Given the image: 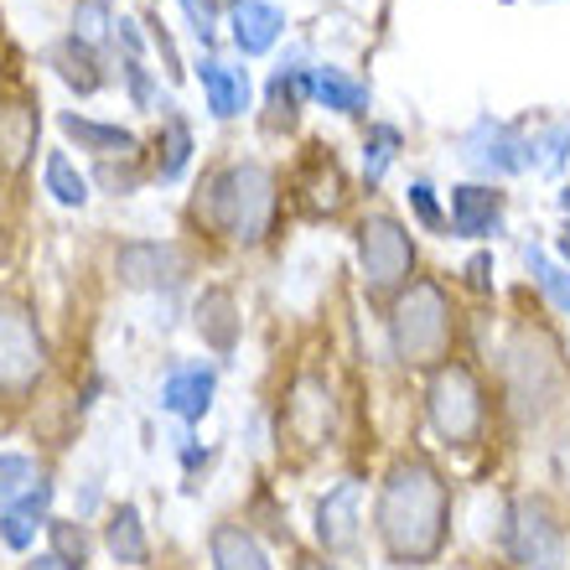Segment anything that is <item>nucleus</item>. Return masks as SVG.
<instances>
[{
  "mask_svg": "<svg viewBox=\"0 0 570 570\" xmlns=\"http://www.w3.org/2000/svg\"><path fill=\"white\" fill-rule=\"evenodd\" d=\"M374 544L394 570H425L451 544V482L425 451H400L374 493Z\"/></svg>",
  "mask_w": 570,
  "mask_h": 570,
  "instance_id": "f257e3e1",
  "label": "nucleus"
},
{
  "mask_svg": "<svg viewBox=\"0 0 570 570\" xmlns=\"http://www.w3.org/2000/svg\"><path fill=\"white\" fill-rule=\"evenodd\" d=\"M390 353L410 374H435L441 363L456 358V306L435 275L410 281L390 301Z\"/></svg>",
  "mask_w": 570,
  "mask_h": 570,
  "instance_id": "f03ea898",
  "label": "nucleus"
},
{
  "mask_svg": "<svg viewBox=\"0 0 570 570\" xmlns=\"http://www.w3.org/2000/svg\"><path fill=\"white\" fill-rule=\"evenodd\" d=\"M197 213L208 218L224 239L234 244H265L275 228V213H281V187H275V171L259 161H234L224 166L218 177L208 181V193L197 203Z\"/></svg>",
  "mask_w": 570,
  "mask_h": 570,
  "instance_id": "7ed1b4c3",
  "label": "nucleus"
},
{
  "mask_svg": "<svg viewBox=\"0 0 570 570\" xmlns=\"http://www.w3.org/2000/svg\"><path fill=\"white\" fill-rule=\"evenodd\" d=\"M566 390V353L544 327L524 322L503 343V394L519 421H540Z\"/></svg>",
  "mask_w": 570,
  "mask_h": 570,
  "instance_id": "20e7f679",
  "label": "nucleus"
},
{
  "mask_svg": "<svg viewBox=\"0 0 570 570\" xmlns=\"http://www.w3.org/2000/svg\"><path fill=\"white\" fill-rule=\"evenodd\" d=\"M488 384L466 358L441 363L435 374H425V421H431L435 441L456 451H472L488 435Z\"/></svg>",
  "mask_w": 570,
  "mask_h": 570,
  "instance_id": "39448f33",
  "label": "nucleus"
},
{
  "mask_svg": "<svg viewBox=\"0 0 570 570\" xmlns=\"http://www.w3.org/2000/svg\"><path fill=\"white\" fill-rule=\"evenodd\" d=\"M47 332L37 322V306L16 291H0V400L21 405L42 390L47 379Z\"/></svg>",
  "mask_w": 570,
  "mask_h": 570,
  "instance_id": "423d86ee",
  "label": "nucleus"
},
{
  "mask_svg": "<svg viewBox=\"0 0 570 570\" xmlns=\"http://www.w3.org/2000/svg\"><path fill=\"white\" fill-rule=\"evenodd\" d=\"M358 271L374 301H394L415 281V239L394 213H368L358 224Z\"/></svg>",
  "mask_w": 570,
  "mask_h": 570,
  "instance_id": "0eeeda50",
  "label": "nucleus"
},
{
  "mask_svg": "<svg viewBox=\"0 0 570 570\" xmlns=\"http://www.w3.org/2000/svg\"><path fill=\"white\" fill-rule=\"evenodd\" d=\"M509 556L519 570H566V524L544 498H519L509 509Z\"/></svg>",
  "mask_w": 570,
  "mask_h": 570,
  "instance_id": "6e6552de",
  "label": "nucleus"
},
{
  "mask_svg": "<svg viewBox=\"0 0 570 570\" xmlns=\"http://www.w3.org/2000/svg\"><path fill=\"white\" fill-rule=\"evenodd\" d=\"M281 431L296 441L301 451H322L337 431V400H332V384L322 374H301L291 390H285V410H281Z\"/></svg>",
  "mask_w": 570,
  "mask_h": 570,
  "instance_id": "1a4fd4ad",
  "label": "nucleus"
},
{
  "mask_svg": "<svg viewBox=\"0 0 570 570\" xmlns=\"http://www.w3.org/2000/svg\"><path fill=\"white\" fill-rule=\"evenodd\" d=\"M358 529H363V482H337L322 503H316V544L322 556H353L358 550Z\"/></svg>",
  "mask_w": 570,
  "mask_h": 570,
  "instance_id": "9d476101",
  "label": "nucleus"
},
{
  "mask_svg": "<svg viewBox=\"0 0 570 570\" xmlns=\"http://www.w3.org/2000/svg\"><path fill=\"white\" fill-rule=\"evenodd\" d=\"M115 271H120V285L130 291H171L181 281V249L177 244H161V239H136V244H120L115 255Z\"/></svg>",
  "mask_w": 570,
  "mask_h": 570,
  "instance_id": "9b49d317",
  "label": "nucleus"
},
{
  "mask_svg": "<svg viewBox=\"0 0 570 570\" xmlns=\"http://www.w3.org/2000/svg\"><path fill=\"white\" fill-rule=\"evenodd\" d=\"M37 136H42V115L21 94H0V177L27 171L37 156Z\"/></svg>",
  "mask_w": 570,
  "mask_h": 570,
  "instance_id": "f8f14e48",
  "label": "nucleus"
},
{
  "mask_svg": "<svg viewBox=\"0 0 570 570\" xmlns=\"http://www.w3.org/2000/svg\"><path fill=\"white\" fill-rule=\"evenodd\" d=\"M193 327L203 337V347H213L218 358H228L239 347V332H244V316H239V301L228 285H203V296L193 306Z\"/></svg>",
  "mask_w": 570,
  "mask_h": 570,
  "instance_id": "ddd939ff",
  "label": "nucleus"
},
{
  "mask_svg": "<svg viewBox=\"0 0 570 570\" xmlns=\"http://www.w3.org/2000/svg\"><path fill=\"white\" fill-rule=\"evenodd\" d=\"M213 394H218V368H208V363H187V368H171L161 379V410H171L187 425H197L208 415Z\"/></svg>",
  "mask_w": 570,
  "mask_h": 570,
  "instance_id": "4468645a",
  "label": "nucleus"
},
{
  "mask_svg": "<svg viewBox=\"0 0 570 570\" xmlns=\"http://www.w3.org/2000/svg\"><path fill=\"white\" fill-rule=\"evenodd\" d=\"M208 566L213 570H275L271 550L259 544L255 529L234 524V519H224V524L208 529Z\"/></svg>",
  "mask_w": 570,
  "mask_h": 570,
  "instance_id": "2eb2a0df",
  "label": "nucleus"
},
{
  "mask_svg": "<svg viewBox=\"0 0 570 570\" xmlns=\"http://www.w3.org/2000/svg\"><path fill=\"white\" fill-rule=\"evenodd\" d=\"M503 218V193L493 187H478V181H466V187H451V234L456 239H488Z\"/></svg>",
  "mask_w": 570,
  "mask_h": 570,
  "instance_id": "dca6fc26",
  "label": "nucleus"
},
{
  "mask_svg": "<svg viewBox=\"0 0 570 570\" xmlns=\"http://www.w3.org/2000/svg\"><path fill=\"white\" fill-rule=\"evenodd\" d=\"M228 27H234V47H239L244 58H259V52H271V47L281 42L285 16L275 11L271 0H239V6L228 11Z\"/></svg>",
  "mask_w": 570,
  "mask_h": 570,
  "instance_id": "f3484780",
  "label": "nucleus"
},
{
  "mask_svg": "<svg viewBox=\"0 0 570 570\" xmlns=\"http://www.w3.org/2000/svg\"><path fill=\"white\" fill-rule=\"evenodd\" d=\"M105 550L115 566L140 570L150 560V540H146V519H140L136 503H115L105 524Z\"/></svg>",
  "mask_w": 570,
  "mask_h": 570,
  "instance_id": "a211bd4d",
  "label": "nucleus"
},
{
  "mask_svg": "<svg viewBox=\"0 0 570 570\" xmlns=\"http://www.w3.org/2000/svg\"><path fill=\"white\" fill-rule=\"evenodd\" d=\"M472 166L482 171H498V177H509V171H524L529 166V140H519L509 125H478V136H472Z\"/></svg>",
  "mask_w": 570,
  "mask_h": 570,
  "instance_id": "6ab92c4d",
  "label": "nucleus"
},
{
  "mask_svg": "<svg viewBox=\"0 0 570 570\" xmlns=\"http://www.w3.org/2000/svg\"><path fill=\"white\" fill-rule=\"evenodd\" d=\"M197 78H203L208 109L218 115V120H234V115H244V109H249V78H244L239 68H228V62L208 58L203 68H197Z\"/></svg>",
  "mask_w": 570,
  "mask_h": 570,
  "instance_id": "aec40b11",
  "label": "nucleus"
},
{
  "mask_svg": "<svg viewBox=\"0 0 570 570\" xmlns=\"http://www.w3.org/2000/svg\"><path fill=\"white\" fill-rule=\"evenodd\" d=\"M52 68H58V78L78 94H99V83H105V73H99V52H94V42L89 37H78V31L52 47Z\"/></svg>",
  "mask_w": 570,
  "mask_h": 570,
  "instance_id": "412c9836",
  "label": "nucleus"
},
{
  "mask_svg": "<svg viewBox=\"0 0 570 570\" xmlns=\"http://www.w3.org/2000/svg\"><path fill=\"white\" fill-rule=\"evenodd\" d=\"M62 136L78 140V150H94V156H136L140 140L125 130V125H99V120H83V115H62Z\"/></svg>",
  "mask_w": 570,
  "mask_h": 570,
  "instance_id": "4be33fe9",
  "label": "nucleus"
},
{
  "mask_svg": "<svg viewBox=\"0 0 570 570\" xmlns=\"http://www.w3.org/2000/svg\"><path fill=\"white\" fill-rule=\"evenodd\" d=\"M42 181H47V193L58 197L62 208H83V203H89V177L73 166V156H68V150H47Z\"/></svg>",
  "mask_w": 570,
  "mask_h": 570,
  "instance_id": "5701e85b",
  "label": "nucleus"
},
{
  "mask_svg": "<svg viewBox=\"0 0 570 570\" xmlns=\"http://www.w3.org/2000/svg\"><path fill=\"white\" fill-rule=\"evenodd\" d=\"M312 94L327 109H337V115H368V89L353 83V78H343V73H332V68L312 78Z\"/></svg>",
  "mask_w": 570,
  "mask_h": 570,
  "instance_id": "b1692460",
  "label": "nucleus"
},
{
  "mask_svg": "<svg viewBox=\"0 0 570 570\" xmlns=\"http://www.w3.org/2000/svg\"><path fill=\"white\" fill-rule=\"evenodd\" d=\"M312 89V78L301 73V68H281V73L271 78V130H281V125L296 120V105H301V94Z\"/></svg>",
  "mask_w": 570,
  "mask_h": 570,
  "instance_id": "393cba45",
  "label": "nucleus"
},
{
  "mask_svg": "<svg viewBox=\"0 0 570 570\" xmlns=\"http://www.w3.org/2000/svg\"><path fill=\"white\" fill-rule=\"evenodd\" d=\"M47 540H52V556H62L73 570L89 566L94 556V534L78 519H47Z\"/></svg>",
  "mask_w": 570,
  "mask_h": 570,
  "instance_id": "a878e982",
  "label": "nucleus"
},
{
  "mask_svg": "<svg viewBox=\"0 0 570 570\" xmlns=\"http://www.w3.org/2000/svg\"><path fill=\"white\" fill-rule=\"evenodd\" d=\"M37 478L42 472H37V462L27 451H0V509H11L27 488H37Z\"/></svg>",
  "mask_w": 570,
  "mask_h": 570,
  "instance_id": "bb28decb",
  "label": "nucleus"
},
{
  "mask_svg": "<svg viewBox=\"0 0 570 570\" xmlns=\"http://www.w3.org/2000/svg\"><path fill=\"white\" fill-rule=\"evenodd\" d=\"M187 156H193V130L171 115L166 120V140H161V161H156V177L161 181H177L187 171Z\"/></svg>",
  "mask_w": 570,
  "mask_h": 570,
  "instance_id": "cd10ccee",
  "label": "nucleus"
},
{
  "mask_svg": "<svg viewBox=\"0 0 570 570\" xmlns=\"http://www.w3.org/2000/svg\"><path fill=\"white\" fill-rule=\"evenodd\" d=\"M529 271H534V281H540V291L550 301H556L560 312L570 316V265H556V259L544 255V249H529Z\"/></svg>",
  "mask_w": 570,
  "mask_h": 570,
  "instance_id": "c85d7f7f",
  "label": "nucleus"
},
{
  "mask_svg": "<svg viewBox=\"0 0 570 570\" xmlns=\"http://www.w3.org/2000/svg\"><path fill=\"white\" fill-rule=\"evenodd\" d=\"M394 150H400V130H394V125H374V130H368V146H363V177L368 181L384 177L394 161Z\"/></svg>",
  "mask_w": 570,
  "mask_h": 570,
  "instance_id": "c756f323",
  "label": "nucleus"
},
{
  "mask_svg": "<svg viewBox=\"0 0 570 570\" xmlns=\"http://www.w3.org/2000/svg\"><path fill=\"white\" fill-rule=\"evenodd\" d=\"M37 529H47V524L27 519L21 509H0V544H6V550H16V556H27L31 544H37Z\"/></svg>",
  "mask_w": 570,
  "mask_h": 570,
  "instance_id": "7c9ffc66",
  "label": "nucleus"
},
{
  "mask_svg": "<svg viewBox=\"0 0 570 570\" xmlns=\"http://www.w3.org/2000/svg\"><path fill=\"white\" fill-rule=\"evenodd\" d=\"M410 208H415V218H421L431 234L451 228L446 218H441V203H435V187H431V181H410Z\"/></svg>",
  "mask_w": 570,
  "mask_h": 570,
  "instance_id": "2f4dec72",
  "label": "nucleus"
},
{
  "mask_svg": "<svg viewBox=\"0 0 570 570\" xmlns=\"http://www.w3.org/2000/svg\"><path fill=\"white\" fill-rule=\"evenodd\" d=\"M181 6H187V16H193V31L208 42L213 37V11H218L224 0H181ZM228 6H239V0H228Z\"/></svg>",
  "mask_w": 570,
  "mask_h": 570,
  "instance_id": "473e14b6",
  "label": "nucleus"
},
{
  "mask_svg": "<svg viewBox=\"0 0 570 570\" xmlns=\"http://www.w3.org/2000/svg\"><path fill=\"white\" fill-rule=\"evenodd\" d=\"M150 42H156V52H161V68H166V78H181V58H177V42L166 37V27L161 21H150Z\"/></svg>",
  "mask_w": 570,
  "mask_h": 570,
  "instance_id": "72a5a7b5",
  "label": "nucleus"
},
{
  "mask_svg": "<svg viewBox=\"0 0 570 570\" xmlns=\"http://www.w3.org/2000/svg\"><path fill=\"white\" fill-rule=\"evenodd\" d=\"M291 570H343L332 556H316V550H301L296 560H291Z\"/></svg>",
  "mask_w": 570,
  "mask_h": 570,
  "instance_id": "f704fd0d",
  "label": "nucleus"
},
{
  "mask_svg": "<svg viewBox=\"0 0 570 570\" xmlns=\"http://www.w3.org/2000/svg\"><path fill=\"white\" fill-rule=\"evenodd\" d=\"M21 570H73V566H68L62 556H52V550H42V556H31Z\"/></svg>",
  "mask_w": 570,
  "mask_h": 570,
  "instance_id": "c9c22d12",
  "label": "nucleus"
},
{
  "mask_svg": "<svg viewBox=\"0 0 570 570\" xmlns=\"http://www.w3.org/2000/svg\"><path fill=\"white\" fill-rule=\"evenodd\" d=\"M488 271H493V265H488V255L472 259V281H478V285H488Z\"/></svg>",
  "mask_w": 570,
  "mask_h": 570,
  "instance_id": "e433bc0d",
  "label": "nucleus"
},
{
  "mask_svg": "<svg viewBox=\"0 0 570 570\" xmlns=\"http://www.w3.org/2000/svg\"><path fill=\"white\" fill-rule=\"evenodd\" d=\"M560 255H566V265H570V228L560 234Z\"/></svg>",
  "mask_w": 570,
  "mask_h": 570,
  "instance_id": "4c0bfd02",
  "label": "nucleus"
},
{
  "mask_svg": "<svg viewBox=\"0 0 570 570\" xmlns=\"http://www.w3.org/2000/svg\"><path fill=\"white\" fill-rule=\"evenodd\" d=\"M560 208H566V213H570V187H566V193H560Z\"/></svg>",
  "mask_w": 570,
  "mask_h": 570,
  "instance_id": "58836bf2",
  "label": "nucleus"
}]
</instances>
